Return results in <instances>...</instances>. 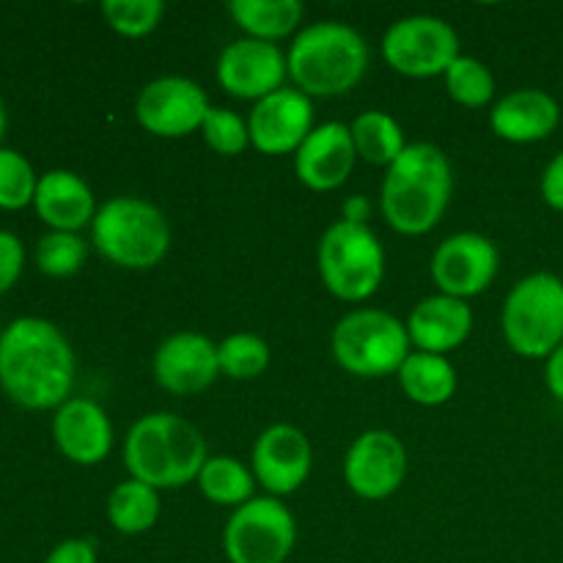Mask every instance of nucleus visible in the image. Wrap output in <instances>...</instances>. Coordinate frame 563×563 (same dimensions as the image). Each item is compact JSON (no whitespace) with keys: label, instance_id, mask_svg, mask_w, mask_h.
Returning <instances> with one entry per match:
<instances>
[{"label":"nucleus","instance_id":"f257e3e1","mask_svg":"<svg viewBox=\"0 0 563 563\" xmlns=\"http://www.w3.org/2000/svg\"><path fill=\"white\" fill-rule=\"evenodd\" d=\"M0 385L27 410L66 405L75 385V352L64 333L47 319L11 322L0 333Z\"/></svg>","mask_w":563,"mask_h":563},{"label":"nucleus","instance_id":"ddd939ff","mask_svg":"<svg viewBox=\"0 0 563 563\" xmlns=\"http://www.w3.org/2000/svg\"><path fill=\"white\" fill-rule=\"evenodd\" d=\"M407 451L394 432L368 429L350 445L344 460L346 487L363 500H385L405 484Z\"/></svg>","mask_w":563,"mask_h":563},{"label":"nucleus","instance_id":"473e14b6","mask_svg":"<svg viewBox=\"0 0 563 563\" xmlns=\"http://www.w3.org/2000/svg\"><path fill=\"white\" fill-rule=\"evenodd\" d=\"M201 135L212 152L223 154V157H236L251 143V132H247V121H242L234 110L229 108H212L203 119Z\"/></svg>","mask_w":563,"mask_h":563},{"label":"nucleus","instance_id":"4be33fe9","mask_svg":"<svg viewBox=\"0 0 563 563\" xmlns=\"http://www.w3.org/2000/svg\"><path fill=\"white\" fill-rule=\"evenodd\" d=\"M36 212L38 218L53 231H77L82 225L93 223L97 207H93V192L86 181L71 170H49L36 185Z\"/></svg>","mask_w":563,"mask_h":563},{"label":"nucleus","instance_id":"dca6fc26","mask_svg":"<svg viewBox=\"0 0 563 563\" xmlns=\"http://www.w3.org/2000/svg\"><path fill=\"white\" fill-rule=\"evenodd\" d=\"M154 379L174 396H192L218 379V344L196 330L168 335L154 352Z\"/></svg>","mask_w":563,"mask_h":563},{"label":"nucleus","instance_id":"9d476101","mask_svg":"<svg viewBox=\"0 0 563 563\" xmlns=\"http://www.w3.org/2000/svg\"><path fill=\"white\" fill-rule=\"evenodd\" d=\"M383 55L405 77H438L460 58V36L445 20L412 14L385 31Z\"/></svg>","mask_w":563,"mask_h":563},{"label":"nucleus","instance_id":"c756f323","mask_svg":"<svg viewBox=\"0 0 563 563\" xmlns=\"http://www.w3.org/2000/svg\"><path fill=\"white\" fill-rule=\"evenodd\" d=\"M86 240L71 231H49L38 240L36 247V264L42 273L53 275V278H66L75 275L86 262Z\"/></svg>","mask_w":563,"mask_h":563},{"label":"nucleus","instance_id":"a211bd4d","mask_svg":"<svg viewBox=\"0 0 563 563\" xmlns=\"http://www.w3.org/2000/svg\"><path fill=\"white\" fill-rule=\"evenodd\" d=\"M355 143L350 126L341 121L313 126L295 154V174L308 190L328 192L339 190L355 168Z\"/></svg>","mask_w":563,"mask_h":563},{"label":"nucleus","instance_id":"412c9836","mask_svg":"<svg viewBox=\"0 0 563 563\" xmlns=\"http://www.w3.org/2000/svg\"><path fill=\"white\" fill-rule=\"evenodd\" d=\"M561 121V108L542 88H517L495 102L489 113V126L498 137L509 143H537L555 132Z\"/></svg>","mask_w":563,"mask_h":563},{"label":"nucleus","instance_id":"1a4fd4ad","mask_svg":"<svg viewBox=\"0 0 563 563\" xmlns=\"http://www.w3.org/2000/svg\"><path fill=\"white\" fill-rule=\"evenodd\" d=\"M297 544V522L278 498H253L234 509L223 531L231 563H284Z\"/></svg>","mask_w":563,"mask_h":563},{"label":"nucleus","instance_id":"2eb2a0df","mask_svg":"<svg viewBox=\"0 0 563 563\" xmlns=\"http://www.w3.org/2000/svg\"><path fill=\"white\" fill-rule=\"evenodd\" d=\"M313 130V104L297 88H278L269 97L258 99L247 119L251 143L267 157L297 154Z\"/></svg>","mask_w":563,"mask_h":563},{"label":"nucleus","instance_id":"c85d7f7f","mask_svg":"<svg viewBox=\"0 0 563 563\" xmlns=\"http://www.w3.org/2000/svg\"><path fill=\"white\" fill-rule=\"evenodd\" d=\"M445 88H449L451 99L465 108H484V104L493 102L495 97V77L487 69V64H482L473 55H460L454 64L445 71Z\"/></svg>","mask_w":563,"mask_h":563},{"label":"nucleus","instance_id":"0eeeda50","mask_svg":"<svg viewBox=\"0 0 563 563\" xmlns=\"http://www.w3.org/2000/svg\"><path fill=\"white\" fill-rule=\"evenodd\" d=\"M319 275L333 297L363 302L379 289L385 278V251L366 223L341 218L319 240Z\"/></svg>","mask_w":563,"mask_h":563},{"label":"nucleus","instance_id":"f03ea898","mask_svg":"<svg viewBox=\"0 0 563 563\" xmlns=\"http://www.w3.org/2000/svg\"><path fill=\"white\" fill-rule=\"evenodd\" d=\"M454 192V170L434 143H410L388 165L379 192V207L394 231L405 236L429 234L443 220Z\"/></svg>","mask_w":563,"mask_h":563},{"label":"nucleus","instance_id":"423d86ee","mask_svg":"<svg viewBox=\"0 0 563 563\" xmlns=\"http://www.w3.org/2000/svg\"><path fill=\"white\" fill-rule=\"evenodd\" d=\"M504 339L520 357L548 361L563 344V280L533 273L511 286L500 313Z\"/></svg>","mask_w":563,"mask_h":563},{"label":"nucleus","instance_id":"4c0bfd02","mask_svg":"<svg viewBox=\"0 0 563 563\" xmlns=\"http://www.w3.org/2000/svg\"><path fill=\"white\" fill-rule=\"evenodd\" d=\"M344 220H352V223H363L366 220V198L355 196L350 203H346Z\"/></svg>","mask_w":563,"mask_h":563},{"label":"nucleus","instance_id":"e433bc0d","mask_svg":"<svg viewBox=\"0 0 563 563\" xmlns=\"http://www.w3.org/2000/svg\"><path fill=\"white\" fill-rule=\"evenodd\" d=\"M544 383H548L550 394H553L563 405V344L548 357V366H544Z\"/></svg>","mask_w":563,"mask_h":563},{"label":"nucleus","instance_id":"20e7f679","mask_svg":"<svg viewBox=\"0 0 563 563\" xmlns=\"http://www.w3.org/2000/svg\"><path fill=\"white\" fill-rule=\"evenodd\" d=\"M289 77L306 97H339L352 91L368 69V44L344 22H313L286 53Z\"/></svg>","mask_w":563,"mask_h":563},{"label":"nucleus","instance_id":"72a5a7b5","mask_svg":"<svg viewBox=\"0 0 563 563\" xmlns=\"http://www.w3.org/2000/svg\"><path fill=\"white\" fill-rule=\"evenodd\" d=\"M22 262H25L22 242L11 231H0V295L20 278Z\"/></svg>","mask_w":563,"mask_h":563},{"label":"nucleus","instance_id":"393cba45","mask_svg":"<svg viewBox=\"0 0 563 563\" xmlns=\"http://www.w3.org/2000/svg\"><path fill=\"white\" fill-rule=\"evenodd\" d=\"M350 132L357 157H363L372 165H385L388 168L407 148L399 121L385 113V110H366V113H361L352 121Z\"/></svg>","mask_w":563,"mask_h":563},{"label":"nucleus","instance_id":"c9c22d12","mask_svg":"<svg viewBox=\"0 0 563 563\" xmlns=\"http://www.w3.org/2000/svg\"><path fill=\"white\" fill-rule=\"evenodd\" d=\"M44 563H97V550L86 539H66L47 555Z\"/></svg>","mask_w":563,"mask_h":563},{"label":"nucleus","instance_id":"58836bf2","mask_svg":"<svg viewBox=\"0 0 563 563\" xmlns=\"http://www.w3.org/2000/svg\"><path fill=\"white\" fill-rule=\"evenodd\" d=\"M3 130H5V110H3V102H0V137H3Z\"/></svg>","mask_w":563,"mask_h":563},{"label":"nucleus","instance_id":"39448f33","mask_svg":"<svg viewBox=\"0 0 563 563\" xmlns=\"http://www.w3.org/2000/svg\"><path fill=\"white\" fill-rule=\"evenodd\" d=\"M91 240L115 267L152 269L168 256L170 225L146 198L115 196L97 209Z\"/></svg>","mask_w":563,"mask_h":563},{"label":"nucleus","instance_id":"9b49d317","mask_svg":"<svg viewBox=\"0 0 563 563\" xmlns=\"http://www.w3.org/2000/svg\"><path fill=\"white\" fill-rule=\"evenodd\" d=\"M212 110L207 91L190 77L168 75L143 86L135 102L137 124L157 137H187Z\"/></svg>","mask_w":563,"mask_h":563},{"label":"nucleus","instance_id":"5701e85b","mask_svg":"<svg viewBox=\"0 0 563 563\" xmlns=\"http://www.w3.org/2000/svg\"><path fill=\"white\" fill-rule=\"evenodd\" d=\"M399 385L416 405L438 407L456 394V368L445 355L410 352L399 368Z\"/></svg>","mask_w":563,"mask_h":563},{"label":"nucleus","instance_id":"cd10ccee","mask_svg":"<svg viewBox=\"0 0 563 563\" xmlns=\"http://www.w3.org/2000/svg\"><path fill=\"white\" fill-rule=\"evenodd\" d=\"M220 372L231 379H256L269 366V346L256 333H234L218 344Z\"/></svg>","mask_w":563,"mask_h":563},{"label":"nucleus","instance_id":"bb28decb","mask_svg":"<svg viewBox=\"0 0 563 563\" xmlns=\"http://www.w3.org/2000/svg\"><path fill=\"white\" fill-rule=\"evenodd\" d=\"M196 482L203 498L218 506H236V509L253 500V487H256V476L240 460L223 454L209 456Z\"/></svg>","mask_w":563,"mask_h":563},{"label":"nucleus","instance_id":"6ab92c4d","mask_svg":"<svg viewBox=\"0 0 563 563\" xmlns=\"http://www.w3.org/2000/svg\"><path fill=\"white\" fill-rule=\"evenodd\" d=\"M55 445L77 465H99L113 449V427L97 401L69 399L58 407L53 421Z\"/></svg>","mask_w":563,"mask_h":563},{"label":"nucleus","instance_id":"7ed1b4c3","mask_svg":"<svg viewBox=\"0 0 563 563\" xmlns=\"http://www.w3.org/2000/svg\"><path fill=\"white\" fill-rule=\"evenodd\" d=\"M209 460L203 434L174 412H148L132 423L124 440L130 478L154 489H176L196 482Z\"/></svg>","mask_w":563,"mask_h":563},{"label":"nucleus","instance_id":"7c9ffc66","mask_svg":"<svg viewBox=\"0 0 563 563\" xmlns=\"http://www.w3.org/2000/svg\"><path fill=\"white\" fill-rule=\"evenodd\" d=\"M102 14L115 33L126 38L148 36L165 14L163 0H104Z\"/></svg>","mask_w":563,"mask_h":563},{"label":"nucleus","instance_id":"f8f14e48","mask_svg":"<svg viewBox=\"0 0 563 563\" xmlns=\"http://www.w3.org/2000/svg\"><path fill=\"white\" fill-rule=\"evenodd\" d=\"M500 267V253L489 236L476 231L445 236L432 256V278L440 295L467 300L493 286Z\"/></svg>","mask_w":563,"mask_h":563},{"label":"nucleus","instance_id":"f704fd0d","mask_svg":"<svg viewBox=\"0 0 563 563\" xmlns=\"http://www.w3.org/2000/svg\"><path fill=\"white\" fill-rule=\"evenodd\" d=\"M542 198L550 209L563 212V152L555 154L542 174Z\"/></svg>","mask_w":563,"mask_h":563},{"label":"nucleus","instance_id":"f3484780","mask_svg":"<svg viewBox=\"0 0 563 563\" xmlns=\"http://www.w3.org/2000/svg\"><path fill=\"white\" fill-rule=\"evenodd\" d=\"M253 476L273 498L297 493L311 473V443L291 423L264 429L253 445Z\"/></svg>","mask_w":563,"mask_h":563},{"label":"nucleus","instance_id":"4468645a","mask_svg":"<svg viewBox=\"0 0 563 563\" xmlns=\"http://www.w3.org/2000/svg\"><path fill=\"white\" fill-rule=\"evenodd\" d=\"M289 64L278 44L262 38H236L218 58V80L231 97L264 99L284 88Z\"/></svg>","mask_w":563,"mask_h":563},{"label":"nucleus","instance_id":"b1692460","mask_svg":"<svg viewBox=\"0 0 563 563\" xmlns=\"http://www.w3.org/2000/svg\"><path fill=\"white\" fill-rule=\"evenodd\" d=\"M229 14L251 38L278 42L302 22L300 0H231Z\"/></svg>","mask_w":563,"mask_h":563},{"label":"nucleus","instance_id":"6e6552de","mask_svg":"<svg viewBox=\"0 0 563 563\" xmlns=\"http://www.w3.org/2000/svg\"><path fill=\"white\" fill-rule=\"evenodd\" d=\"M335 363L355 377H388L399 374L401 363L410 357V333L394 313L379 308L352 311L335 324L333 339Z\"/></svg>","mask_w":563,"mask_h":563},{"label":"nucleus","instance_id":"2f4dec72","mask_svg":"<svg viewBox=\"0 0 563 563\" xmlns=\"http://www.w3.org/2000/svg\"><path fill=\"white\" fill-rule=\"evenodd\" d=\"M36 174L22 154L0 148V207L20 209L36 198Z\"/></svg>","mask_w":563,"mask_h":563},{"label":"nucleus","instance_id":"a878e982","mask_svg":"<svg viewBox=\"0 0 563 563\" xmlns=\"http://www.w3.org/2000/svg\"><path fill=\"white\" fill-rule=\"evenodd\" d=\"M110 526L126 537H137L157 526L159 520V495L148 484L126 478L110 493L108 498Z\"/></svg>","mask_w":563,"mask_h":563},{"label":"nucleus","instance_id":"aec40b11","mask_svg":"<svg viewBox=\"0 0 563 563\" xmlns=\"http://www.w3.org/2000/svg\"><path fill=\"white\" fill-rule=\"evenodd\" d=\"M473 330V311L467 300L449 295H434L418 302L407 319V333L412 346L429 355H445L465 344Z\"/></svg>","mask_w":563,"mask_h":563}]
</instances>
